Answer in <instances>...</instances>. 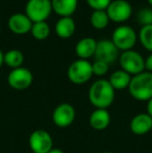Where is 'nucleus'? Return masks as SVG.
I'll return each instance as SVG.
<instances>
[{
    "label": "nucleus",
    "instance_id": "nucleus-14",
    "mask_svg": "<svg viewBox=\"0 0 152 153\" xmlns=\"http://www.w3.org/2000/svg\"><path fill=\"white\" fill-rule=\"evenodd\" d=\"M110 114L108 109L96 108L93 113L90 115L89 123L90 126L93 129L98 131L104 130L110 124Z\"/></svg>",
    "mask_w": 152,
    "mask_h": 153
},
{
    "label": "nucleus",
    "instance_id": "nucleus-12",
    "mask_svg": "<svg viewBox=\"0 0 152 153\" xmlns=\"http://www.w3.org/2000/svg\"><path fill=\"white\" fill-rule=\"evenodd\" d=\"M33 22L26 16V14L16 13L10 17L7 21L8 28L16 34H26L30 32Z\"/></svg>",
    "mask_w": 152,
    "mask_h": 153
},
{
    "label": "nucleus",
    "instance_id": "nucleus-11",
    "mask_svg": "<svg viewBox=\"0 0 152 153\" xmlns=\"http://www.w3.org/2000/svg\"><path fill=\"white\" fill-rule=\"evenodd\" d=\"M94 56L96 61H101L110 65L113 64L119 57V49L116 47L113 41L103 39L97 42Z\"/></svg>",
    "mask_w": 152,
    "mask_h": 153
},
{
    "label": "nucleus",
    "instance_id": "nucleus-2",
    "mask_svg": "<svg viewBox=\"0 0 152 153\" xmlns=\"http://www.w3.org/2000/svg\"><path fill=\"white\" fill-rule=\"evenodd\" d=\"M128 92L138 101H149L152 98V73L148 71L133 75L130 80Z\"/></svg>",
    "mask_w": 152,
    "mask_h": 153
},
{
    "label": "nucleus",
    "instance_id": "nucleus-5",
    "mask_svg": "<svg viewBox=\"0 0 152 153\" xmlns=\"http://www.w3.org/2000/svg\"><path fill=\"white\" fill-rule=\"evenodd\" d=\"M51 12V0H28L25 5V14L33 23L46 21Z\"/></svg>",
    "mask_w": 152,
    "mask_h": 153
},
{
    "label": "nucleus",
    "instance_id": "nucleus-13",
    "mask_svg": "<svg viewBox=\"0 0 152 153\" xmlns=\"http://www.w3.org/2000/svg\"><path fill=\"white\" fill-rule=\"evenodd\" d=\"M129 128L136 135H144L152 129V118L147 113L139 114L131 119Z\"/></svg>",
    "mask_w": 152,
    "mask_h": 153
},
{
    "label": "nucleus",
    "instance_id": "nucleus-22",
    "mask_svg": "<svg viewBox=\"0 0 152 153\" xmlns=\"http://www.w3.org/2000/svg\"><path fill=\"white\" fill-rule=\"evenodd\" d=\"M138 38L143 47L152 52V24L141 27Z\"/></svg>",
    "mask_w": 152,
    "mask_h": 153
},
{
    "label": "nucleus",
    "instance_id": "nucleus-9",
    "mask_svg": "<svg viewBox=\"0 0 152 153\" xmlns=\"http://www.w3.org/2000/svg\"><path fill=\"white\" fill-rule=\"evenodd\" d=\"M110 20L117 23L125 22L131 17L132 6L126 0H112L105 10Z\"/></svg>",
    "mask_w": 152,
    "mask_h": 153
},
{
    "label": "nucleus",
    "instance_id": "nucleus-27",
    "mask_svg": "<svg viewBox=\"0 0 152 153\" xmlns=\"http://www.w3.org/2000/svg\"><path fill=\"white\" fill-rule=\"evenodd\" d=\"M147 114L152 118V98L149 101H147Z\"/></svg>",
    "mask_w": 152,
    "mask_h": 153
},
{
    "label": "nucleus",
    "instance_id": "nucleus-25",
    "mask_svg": "<svg viewBox=\"0 0 152 153\" xmlns=\"http://www.w3.org/2000/svg\"><path fill=\"white\" fill-rule=\"evenodd\" d=\"M87 2L94 10H105L112 0H87Z\"/></svg>",
    "mask_w": 152,
    "mask_h": 153
},
{
    "label": "nucleus",
    "instance_id": "nucleus-21",
    "mask_svg": "<svg viewBox=\"0 0 152 153\" xmlns=\"http://www.w3.org/2000/svg\"><path fill=\"white\" fill-rule=\"evenodd\" d=\"M30 33L37 40H45L49 36L50 34V26L46 21H42V22H35L33 24V27L30 29Z\"/></svg>",
    "mask_w": 152,
    "mask_h": 153
},
{
    "label": "nucleus",
    "instance_id": "nucleus-4",
    "mask_svg": "<svg viewBox=\"0 0 152 153\" xmlns=\"http://www.w3.org/2000/svg\"><path fill=\"white\" fill-rule=\"evenodd\" d=\"M119 62L122 70L130 75H136L144 72L145 59L138 51L126 50L119 55Z\"/></svg>",
    "mask_w": 152,
    "mask_h": 153
},
{
    "label": "nucleus",
    "instance_id": "nucleus-20",
    "mask_svg": "<svg viewBox=\"0 0 152 153\" xmlns=\"http://www.w3.org/2000/svg\"><path fill=\"white\" fill-rule=\"evenodd\" d=\"M91 25L96 29H103L108 25L110 18L105 10H94L90 18Z\"/></svg>",
    "mask_w": 152,
    "mask_h": 153
},
{
    "label": "nucleus",
    "instance_id": "nucleus-18",
    "mask_svg": "<svg viewBox=\"0 0 152 153\" xmlns=\"http://www.w3.org/2000/svg\"><path fill=\"white\" fill-rule=\"evenodd\" d=\"M131 77V75L121 69V70H117L114 73H112L108 81L112 85V87L114 88L115 91H117V90L121 91V90L128 89Z\"/></svg>",
    "mask_w": 152,
    "mask_h": 153
},
{
    "label": "nucleus",
    "instance_id": "nucleus-26",
    "mask_svg": "<svg viewBox=\"0 0 152 153\" xmlns=\"http://www.w3.org/2000/svg\"><path fill=\"white\" fill-rule=\"evenodd\" d=\"M145 69L148 72L152 73V53L147 56V59H145Z\"/></svg>",
    "mask_w": 152,
    "mask_h": 153
},
{
    "label": "nucleus",
    "instance_id": "nucleus-32",
    "mask_svg": "<svg viewBox=\"0 0 152 153\" xmlns=\"http://www.w3.org/2000/svg\"><path fill=\"white\" fill-rule=\"evenodd\" d=\"M0 32H1V27H0Z\"/></svg>",
    "mask_w": 152,
    "mask_h": 153
},
{
    "label": "nucleus",
    "instance_id": "nucleus-23",
    "mask_svg": "<svg viewBox=\"0 0 152 153\" xmlns=\"http://www.w3.org/2000/svg\"><path fill=\"white\" fill-rule=\"evenodd\" d=\"M136 19L138 22L142 26L145 25H151L152 24V10L151 8H141L136 14Z\"/></svg>",
    "mask_w": 152,
    "mask_h": 153
},
{
    "label": "nucleus",
    "instance_id": "nucleus-15",
    "mask_svg": "<svg viewBox=\"0 0 152 153\" xmlns=\"http://www.w3.org/2000/svg\"><path fill=\"white\" fill-rule=\"evenodd\" d=\"M97 42L94 38H82L77 42L75 46V52L77 56L80 59H89L90 57L94 56L96 51Z\"/></svg>",
    "mask_w": 152,
    "mask_h": 153
},
{
    "label": "nucleus",
    "instance_id": "nucleus-24",
    "mask_svg": "<svg viewBox=\"0 0 152 153\" xmlns=\"http://www.w3.org/2000/svg\"><path fill=\"white\" fill-rule=\"evenodd\" d=\"M92 67H93V74L96 76H104L110 69V65L101 61H95L92 64Z\"/></svg>",
    "mask_w": 152,
    "mask_h": 153
},
{
    "label": "nucleus",
    "instance_id": "nucleus-3",
    "mask_svg": "<svg viewBox=\"0 0 152 153\" xmlns=\"http://www.w3.org/2000/svg\"><path fill=\"white\" fill-rule=\"evenodd\" d=\"M69 80L74 85H83L93 76V67L87 59H76L69 66L67 71Z\"/></svg>",
    "mask_w": 152,
    "mask_h": 153
},
{
    "label": "nucleus",
    "instance_id": "nucleus-8",
    "mask_svg": "<svg viewBox=\"0 0 152 153\" xmlns=\"http://www.w3.org/2000/svg\"><path fill=\"white\" fill-rule=\"evenodd\" d=\"M28 143L33 153H48L53 149L52 137L44 129H37L31 132Z\"/></svg>",
    "mask_w": 152,
    "mask_h": 153
},
{
    "label": "nucleus",
    "instance_id": "nucleus-31",
    "mask_svg": "<svg viewBox=\"0 0 152 153\" xmlns=\"http://www.w3.org/2000/svg\"><path fill=\"white\" fill-rule=\"evenodd\" d=\"M147 1H148V3L152 6V0H147Z\"/></svg>",
    "mask_w": 152,
    "mask_h": 153
},
{
    "label": "nucleus",
    "instance_id": "nucleus-10",
    "mask_svg": "<svg viewBox=\"0 0 152 153\" xmlns=\"http://www.w3.org/2000/svg\"><path fill=\"white\" fill-rule=\"evenodd\" d=\"M75 117V108L69 103H61L55 107L52 113V121L59 128H66L72 125Z\"/></svg>",
    "mask_w": 152,
    "mask_h": 153
},
{
    "label": "nucleus",
    "instance_id": "nucleus-19",
    "mask_svg": "<svg viewBox=\"0 0 152 153\" xmlns=\"http://www.w3.org/2000/svg\"><path fill=\"white\" fill-rule=\"evenodd\" d=\"M24 62V55L18 49H12L4 53V64L12 69H17L22 67Z\"/></svg>",
    "mask_w": 152,
    "mask_h": 153
},
{
    "label": "nucleus",
    "instance_id": "nucleus-6",
    "mask_svg": "<svg viewBox=\"0 0 152 153\" xmlns=\"http://www.w3.org/2000/svg\"><path fill=\"white\" fill-rule=\"evenodd\" d=\"M138 36L132 27L128 25H120L115 29L112 36V41L119 50L126 51L132 49L136 45Z\"/></svg>",
    "mask_w": 152,
    "mask_h": 153
},
{
    "label": "nucleus",
    "instance_id": "nucleus-16",
    "mask_svg": "<svg viewBox=\"0 0 152 153\" xmlns=\"http://www.w3.org/2000/svg\"><path fill=\"white\" fill-rule=\"evenodd\" d=\"M76 24L72 17H61L55 23V33L62 39H68L75 32Z\"/></svg>",
    "mask_w": 152,
    "mask_h": 153
},
{
    "label": "nucleus",
    "instance_id": "nucleus-17",
    "mask_svg": "<svg viewBox=\"0 0 152 153\" xmlns=\"http://www.w3.org/2000/svg\"><path fill=\"white\" fill-rule=\"evenodd\" d=\"M52 10L61 17H71L77 8L78 0H51Z\"/></svg>",
    "mask_w": 152,
    "mask_h": 153
},
{
    "label": "nucleus",
    "instance_id": "nucleus-29",
    "mask_svg": "<svg viewBox=\"0 0 152 153\" xmlns=\"http://www.w3.org/2000/svg\"><path fill=\"white\" fill-rule=\"evenodd\" d=\"M48 153H65V152L62 149H59V148H53V149H51Z\"/></svg>",
    "mask_w": 152,
    "mask_h": 153
},
{
    "label": "nucleus",
    "instance_id": "nucleus-1",
    "mask_svg": "<svg viewBox=\"0 0 152 153\" xmlns=\"http://www.w3.org/2000/svg\"><path fill=\"white\" fill-rule=\"evenodd\" d=\"M115 90L106 79H98L90 87L87 97L95 108L108 109L115 100Z\"/></svg>",
    "mask_w": 152,
    "mask_h": 153
},
{
    "label": "nucleus",
    "instance_id": "nucleus-7",
    "mask_svg": "<svg viewBox=\"0 0 152 153\" xmlns=\"http://www.w3.org/2000/svg\"><path fill=\"white\" fill-rule=\"evenodd\" d=\"M33 81V75L30 70L24 67L13 69L7 75V83L12 89L23 91L28 89Z\"/></svg>",
    "mask_w": 152,
    "mask_h": 153
},
{
    "label": "nucleus",
    "instance_id": "nucleus-30",
    "mask_svg": "<svg viewBox=\"0 0 152 153\" xmlns=\"http://www.w3.org/2000/svg\"><path fill=\"white\" fill-rule=\"evenodd\" d=\"M100 153H114V152H112V151H102Z\"/></svg>",
    "mask_w": 152,
    "mask_h": 153
},
{
    "label": "nucleus",
    "instance_id": "nucleus-28",
    "mask_svg": "<svg viewBox=\"0 0 152 153\" xmlns=\"http://www.w3.org/2000/svg\"><path fill=\"white\" fill-rule=\"evenodd\" d=\"M4 64V53L2 52V50L0 49V67Z\"/></svg>",
    "mask_w": 152,
    "mask_h": 153
}]
</instances>
